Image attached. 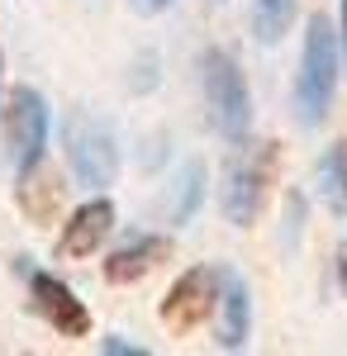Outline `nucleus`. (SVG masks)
<instances>
[{
  "label": "nucleus",
  "instance_id": "9",
  "mask_svg": "<svg viewBox=\"0 0 347 356\" xmlns=\"http://www.w3.org/2000/svg\"><path fill=\"white\" fill-rule=\"evenodd\" d=\"M167 257H171V238H162V233H138V238L119 243L105 257V280L109 285H134V280H143L148 271H157Z\"/></svg>",
  "mask_w": 347,
  "mask_h": 356
},
{
  "label": "nucleus",
  "instance_id": "4",
  "mask_svg": "<svg viewBox=\"0 0 347 356\" xmlns=\"http://www.w3.org/2000/svg\"><path fill=\"white\" fill-rule=\"evenodd\" d=\"M62 147H67V162H72L81 186L100 191V186L114 181L119 147H114V129H109L105 119H95V114H86V110H72L62 119Z\"/></svg>",
  "mask_w": 347,
  "mask_h": 356
},
{
  "label": "nucleus",
  "instance_id": "16",
  "mask_svg": "<svg viewBox=\"0 0 347 356\" xmlns=\"http://www.w3.org/2000/svg\"><path fill=\"white\" fill-rule=\"evenodd\" d=\"M167 5H171V0H134V10H138V15H162Z\"/></svg>",
  "mask_w": 347,
  "mask_h": 356
},
{
  "label": "nucleus",
  "instance_id": "8",
  "mask_svg": "<svg viewBox=\"0 0 347 356\" xmlns=\"http://www.w3.org/2000/svg\"><path fill=\"white\" fill-rule=\"evenodd\" d=\"M109 233H114V204H109L105 195H95V200L77 204V214L62 223V233H57V257H62V261L95 257V252L105 247Z\"/></svg>",
  "mask_w": 347,
  "mask_h": 356
},
{
  "label": "nucleus",
  "instance_id": "10",
  "mask_svg": "<svg viewBox=\"0 0 347 356\" xmlns=\"http://www.w3.org/2000/svg\"><path fill=\"white\" fill-rule=\"evenodd\" d=\"M219 352H242L247 347V332H252V300H247V285L238 271L224 266V290H219Z\"/></svg>",
  "mask_w": 347,
  "mask_h": 356
},
{
  "label": "nucleus",
  "instance_id": "6",
  "mask_svg": "<svg viewBox=\"0 0 347 356\" xmlns=\"http://www.w3.org/2000/svg\"><path fill=\"white\" fill-rule=\"evenodd\" d=\"M224 290V266H190L186 275H176V285L162 300V323L171 332H190L195 323H205L219 304Z\"/></svg>",
  "mask_w": 347,
  "mask_h": 356
},
{
  "label": "nucleus",
  "instance_id": "12",
  "mask_svg": "<svg viewBox=\"0 0 347 356\" xmlns=\"http://www.w3.org/2000/svg\"><path fill=\"white\" fill-rule=\"evenodd\" d=\"M319 191L333 214H347V138H338L319 162Z\"/></svg>",
  "mask_w": 347,
  "mask_h": 356
},
{
  "label": "nucleus",
  "instance_id": "2",
  "mask_svg": "<svg viewBox=\"0 0 347 356\" xmlns=\"http://www.w3.org/2000/svg\"><path fill=\"white\" fill-rule=\"evenodd\" d=\"M343 53H338V33L323 15H309L304 24V48H300V72H295V119L304 129H319L333 110V90H338Z\"/></svg>",
  "mask_w": 347,
  "mask_h": 356
},
{
  "label": "nucleus",
  "instance_id": "7",
  "mask_svg": "<svg viewBox=\"0 0 347 356\" xmlns=\"http://www.w3.org/2000/svg\"><path fill=\"white\" fill-rule=\"evenodd\" d=\"M29 304H33V314L53 332H62V337H91V309H86V304L77 300V290L62 285L57 275H48V271L29 275Z\"/></svg>",
  "mask_w": 347,
  "mask_h": 356
},
{
  "label": "nucleus",
  "instance_id": "14",
  "mask_svg": "<svg viewBox=\"0 0 347 356\" xmlns=\"http://www.w3.org/2000/svg\"><path fill=\"white\" fill-rule=\"evenodd\" d=\"M295 19V0H252V24L262 43H276Z\"/></svg>",
  "mask_w": 347,
  "mask_h": 356
},
{
  "label": "nucleus",
  "instance_id": "1",
  "mask_svg": "<svg viewBox=\"0 0 347 356\" xmlns=\"http://www.w3.org/2000/svg\"><path fill=\"white\" fill-rule=\"evenodd\" d=\"M276 166H281V143H247L233 138L229 157H224V186H219V204H224V219L252 228L262 219L276 186Z\"/></svg>",
  "mask_w": 347,
  "mask_h": 356
},
{
  "label": "nucleus",
  "instance_id": "3",
  "mask_svg": "<svg viewBox=\"0 0 347 356\" xmlns=\"http://www.w3.org/2000/svg\"><path fill=\"white\" fill-rule=\"evenodd\" d=\"M200 90H205V110H210V129L219 138H247L252 124V95L242 81V67L233 62V53L224 48H205L200 53Z\"/></svg>",
  "mask_w": 347,
  "mask_h": 356
},
{
  "label": "nucleus",
  "instance_id": "13",
  "mask_svg": "<svg viewBox=\"0 0 347 356\" xmlns=\"http://www.w3.org/2000/svg\"><path fill=\"white\" fill-rule=\"evenodd\" d=\"M200 195H205V162H186L176 176V200H171V219L186 223L200 209Z\"/></svg>",
  "mask_w": 347,
  "mask_h": 356
},
{
  "label": "nucleus",
  "instance_id": "11",
  "mask_svg": "<svg viewBox=\"0 0 347 356\" xmlns=\"http://www.w3.org/2000/svg\"><path fill=\"white\" fill-rule=\"evenodd\" d=\"M15 200H20V209L33 223H48L62 209V181H57V171L48 162L24 166L20 171V186H15Z\"/></svg>",
  "mask_w": 347,
  "mask_h": 356
},
{
  "label": "nucleus",
  "instance_id": "18",
  "mask_svg": "<svg viewBox=\"0 0 347 356\" xmlns=\"http://www.w3.org/2000/svg\"><path fill=\"white\" fill-rule=\"evenodd\" d=\"M338 275H343V285H347V257H338Z\"/></svg>",
  "mask_w": 347,
  "mask_h": 356
},
{
  "label": "nucleus",
  "instance_id": "15",
  "mask_svg": "<svg viewBox=\"0 0 347 356\" xmlns=\"http://www.w3.org/2000/svg\"><path fill=\"white\" fill-rule=\"evenodd\" d=\"M100 352H105V356H143V347L124 342V337H105V342H100Z\"/></svg>",
  "mask_w": 347,
  "mask_h": 356
},
{
  "label": "nucleus",
  "instance_id": "5",
  "mask_svg": "<svg viewBox=\"0 0 347 356\" xmlns=\"http://www.w3.org/2000/svg\"><path fill=\"white\" fill-rule=\"evenodd\" d=\"M48 147V100L33 86H15L5 100V157L15 171L43 162Z\"/></svg>",
  "mask_w": 347,
  "mask_h": 356
},
{
  "label": "nucleus",
  "instance_id": "17",
  "mask_svg": "<svg viewBox=\"0 0 347 356\" xmlns=\"http://www.w3.org/2000/svg\"><path fill=\"white\" fill-rule=\"evenodd\" d=\"M338 53H343V72H347V0H343V33H338Z\"/></svg>",
  "mask_w": 347,
  "mask_h": 356
}]
</instances>
